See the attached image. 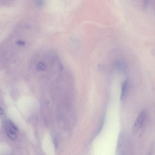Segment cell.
Listing matches in <instances>:
<instances>
[{
  "label": "cell",
  "mask_w": 155,
  "mask_h": 155,
  "mask_svg": "<svg viewBox=\"0 0 155 155\" xmlns=\"http://www.w3.org/2000/svg\"><path fill=\"white\" fill-rule=\"evenodd\" d=\"M35 3L36 5L38 7H42L43 5L44 2L43 1H35Z\"/></svg>",
  "instance_id": "5"
},
{
  "label": "cell",
  "mask_w": 155,
  "mask_h": 155,
  "mask_svg": "<svg viewBox=\"0 0 155 155\" xmlns=\"http://www.w3.org/2000/svg\"><path fill=\"white\" fill-rule=\"evenodd\" d=\"M146 118V112L142 110L140 113L135 122L134 125L132 133L135 134L143 127Z\"/></svg>",
  "instance_id": "1"
},
{
  "label": "cell",
  "mask_w": 155,
  "mask_h": 155,
  "mask_svg": "<svg viewBox=\"0 0 155 155\" xmlns=\"http://www.w3.org/2000/svg\"><path fill=\"white\" fill-rule=\"evenodd\" d=\"M5 129L7 135L12 140H14L16 137L17 129L11 121H8L5 123Z\"/></svg>",
  "instance_id": "2"
},
{
  "label": "cell",
  "mask_w": 155,
  "mask_h": 155,
  "mask_svg": "<svg viewBox=\"0 0 155 155\" xmlns=\"http://www.w3.org/2000/svg\"><path fill=\"white\" fill-rule=\"evenodd\" d=\"M155 151V142L152 144L149 151L146 155H153Z\"/></svg>",
  "instance_id": "4"
},
{
  "label": "cell",
  "mask_w": 155,
  "mask_h": 155,
  "mask_svg": "<svg viewBox=\"0 0 155 155\" xmlns=\"http://www.w3.org/2000/svg\"><path fill=\"white\" fill-rule=\"evenodd\" d=\"M129 83L128 80H126L123 83L121 87V92L120 97L121 100L124 99L126 96L128 88Z\"/></svg>",
  "instance_id": "3"
}]
</instances>
